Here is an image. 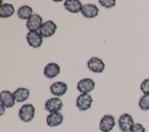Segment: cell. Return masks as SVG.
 <instances>
[{
  "instance_id": "6da1fadb",
  "label": "cell",
  "mask_w": 149,
  "mask_h": 132,
  "mask_svg": "<svg viewBox=\"0 0 149 132\" xmlns=\"http://www.w3.org/2000/svg\"><path fill=\"white\" fill-rule=\"evenodd\" d=\"M35 115V108L30 104L23 105L19 110V116L24 122L27 123L32 120Z\"/></svg>"
},
{
  "instance_id": "7a4b0ae2",
  "label": "cell",
  "mask_w": 149,
  "mask_h": 132,
  "mask_svg": "<svg viewBox=\"0 0 149 132\" xmlns=\"http://www.w3.org/2000/svg\"><path fill=\"white\" fill-rule=\"evenodd\" d=\"M118 122L119 129L123 132L130 131L134 124L133 117L127 113L122 114L119 117Z\"/></svg>"
},
{
  "instance_id": "3957f363",
  "label": "cell",
  "mask_w": 149,
  "mask_h": 132,
  "mask_svg": "<svg viewBox=\"0 0 149 132\" xmlns=\"http://www.w3.org/2000/svg\"><path fill=\"white\" fill-rule=\"evenodd\" d=\"M93 101V98L90 94H81L77 98L76 105L80 111H84L91 108Z\"/></svg>"
},
{
  "instance_id": "277c9868",
  "label": "cell",
  "mask_w": 149,
  "mask_h": 132,
  "mask_svg": "<svg viewBox=\"0 0 149 132\" xmlns=\"http://www.w3.org/2000/svg\"><path fill=\"white\" fill-rule=\"evenodd\" d=\"M56 29V24L52 20H48L42 24L39 29V33L42 37L48 38L52 36Z\"/></svg>"
},
{
  "instance_id": "5b68a950",
  "label": "cell",
  "mask_w": 149,
  "mask_h": 132,
  "mask_svg": "<svg viewBox=\"0 0 149 132\" xmlns=\"http://www.w3.org/2000/svg\"><path fill=\"white\" fill-rule=\"evenodd\" d=\"M115 126V120L111 115H105L100 120L99 128L102 132H110Z\"/></svg>"
},
{
  "instance_id": "8992f818",
  "label": "cell",
  "mask_w": 149,
  "mask_h": 132,
  "mask_svg": "<svg viewBox=\"0 0 149 132\" xmlns=\"http://www.w3.org/2000/svg\"><path fill=\"white\" fill-rule=\"evenodd\" d=\"M95 88V82L90 78H85L80 80L77 85V90L81 94H88Z\"/></svg>"
},
{
  "instance_id": "52a82bcc",
  "label": "cell",
  "mask_w": 149,
  "mask_h": 132,
  "mask_svg": "<svg viewBox=\"0 0 149 132\" xmlns=\"http://www.w3.org/2000/svg\"><path fill=\"white\" fill-rule=\"evenodd\" d=\"M44 106L45 109L51 113L61 110L63 107V103L61 99L55 97L47 100Z\"/></svg>"
},
{
  "instance_id": "ba28073f",
  "label": "cell",
  "mask_w": 149,
  "mask_h": 132,
  "mask_svg": "<svg viewBox=\"0 0 149 132\" xmlns=\"http://www.w3.org/2000/svg\"><path fill=\"white\" fill-rule=\"evenodd\" d=\"M26 39L29 45L34 48L40 47L43 42L42 37L36 31H29L26 35Z\"/></svg>"
},
{
  "instance_id": "9c48e42d",
  "label": "cell",
  "mask_w": 149,
  "mask_h": 132,
  "mask_svg": "<svg viewBox=\"0 0 149 132\" xmlns=\"http://www.w3.org/2000/svg\"><path fill=\"white\" fill-rule=\"evenodd\" d=\"M87 66L90 71L93 73H102L105 69L104 62L97 57H93L87 62Z\"/></svg>"
},
{
  "instance_id": "30bf717a",
  "label": "cell",
  "mask_w": 149,
  "mask_h": 132,
  "mask_svg": "<svg viewBox=\"0 0 149 132\" xmlns=\"http://www.w3.org/2000/svg\"><path fill=\"white\" fill-rule=\"evenodd\" d=\"M42 24V18L39 15L35 13L27 20L26 26L30 31H37L40 28Z\"/></svg>"
},
{
  "instance_id": "8fae6325",
  "label": "cell",
  "mask_w": 149,
  "mask_h": 132,
  "mask_svg": "<svg viewBox=\"0 0 149 132\" xmlns=\"http://www.w3.org/2000/svg\"><path fill=\"white\" fill-rule=\"evenodd\" d=\"M0 101L1 104L5 107L10 108L15 105L16 100L13 93L9 91L5 90L0 94Z\"/></svg>"
},
{
  "instance_id": "7c38bea8",
  "label": "cell",
  "mask_w": 149,
  "mask_h": 132,
  "mask_svg": "<svg viewBox=\"0 0 149 132\" xmlns=\"http://www.w3.org/2000/svg\"><path fill=\"white\" fill-rule=\"evenodd\" d=\"M81 12L83 16L86 18H94L98 16L99 9L95 5L88 3L83 5Z\"/></svg>"
},
{
  "instance_id": "4fadbf2b",
  "label": "cell",
  "mask_w": 149,
  "mask_h": 132,
  "mask_svg": "<svg viewBox=\"0 0 149 132\" xmlns=\"http://www.w3.org/2000/svg\"><path fill=\"white\" fill-rule=\"evenodd\" d=\"M49 89L52 94L55 96L61 97L66 92L68 85L64 82L57 81L52 84Z\"/></svg>"
},
{
  "instance_id": "5bb4252c",
  "label": "cell",
  "mask_w": 149,
  "mask_h": 132,
  "mask_svg": "<svg viewBox=\"0 0 149 132\" xmlns=\"http://www.w3.org/2000/svg\"><path fill=\"white\" fill-rule=\"evenodd\" d=\"M63 120V116L59 112H53L48 115L47 117L46 122L48 126L54 127L60 125Z\"/></svg>"
},
{
  "instance_id": "9a60e30c",
  "label": "cell",
  "mask_w": 149,
  "mask_h": 132,
  "mask_svg": "<svg viewBox=\"0 0 149 132\" xmlns=\"http://www.w3.org/2000/svg\"><path fill=\"white\" fill-rule=\"evenodd\" d=\"M61 71L59 66L55 63H49L44 67V74L48 79H52L57 76Z\"/></svg>"
},
{
  "instance_id": "2e32d148",
  "label": "cell",
  "mask_w": 149,
  "mask_h": 132,
  "mask_svg": "<svg viewBox=\"0 0 149 132\" xmlns=\"http://www.w3.org/2000/svg\"><path fill=\"white\" fill-rule=\"evenodd\" d=\"M65 9L69 12L73 13L79 12L82 8V4L78 0H66L64 2Z\"/></svg>"
},
{
  "instance_id": "e0dca14e",
  "label": "cell",
  "mask_w": 149,
  "mask_h": 132,
  "mask_svg": "<svg viewBox=\"0 0 149 132\" xmlns=\"http://www.w3.org/2000/svg\"><path fill=\"white\" fill-rule=\"evenodd\" d=\"M15 100L17 102H22L26 101L30 95V91L26 88H18L13 92Z\"/></svg>"
},
{
  "instance_id": "ac0fdd59",
  "label": "cell",
  "mask_w": 149,
  "mask_h": 132,
  "mask_svg": "<svg viewBox=\"0 0 149 132\" xmlns=\"http://www.w3.org/2000/svg\"><path fill=\"white\" fill-rule=\"evenodd\" d=\"M15 13V8L13 5L3 3L0 5V17L1 18H8Z\"/></svg>"
},
{
  "instance_id": "d6986e66",
  "label": "cell",
  "mask_w": 149,
  "mask_h": 132,
  "mask_svg": "<svg viewBox=\"0 0 149 132\" xmlns=\"http://www.w3.org/2000/svg\"><path fill=\"white\" fill-rule=\"evenodd\" d=\"M33 9L27 5H24L19 8L17 16L21 19L28 20L33 15Z\"/></svg>"
},
{
  "instance_id": "ffe728a7",
  "label": "cell",
  "mask_w": 149,
  "mask_h": 132,
  "mask_svg": "<svg viewBox=\"0 0 149 132\" xmlns=\"http://www.w3.org/2000/svg\"><path fill=\"white\" fill-rule=\"evenodd\" d=\"M139 106L142 110H149V94H144L140 98Z\"/></svg>"
},
{
  "instance_id": "44dd1931",
  "label": "cell",
  "mask_w": 149,
  "mask_h": 132,
  "mask_svg": "<svg viewBox=\"0 0 149 132\" xmlns=\"http://www.w3.org/2000/svg\"><path fill=\"white\" fill-rule=\"evenodd\" d=\"M140 90L144 94H149V79L143 81L140 85Z\"/></svg>"
},
{
  "instance_id": "7402d4cb",
  "label": "cell",
  "mask_w": 149,
  "mask_h": 132,
  "mask_svg": "<svg viewBox=\"0 0 149 132\" xmlns=\"http://www.w3.org/2000/svg\"><path fill=\"white\" fill-rule=\"evenodd\" d=\"M100 4L106 8H111L115 6L116 1L115 0H100L98 1Z\"/></svg>"
},
{
  "instance_id": "603a6c76",
  "label": "cell",
  "mask_w": 149,
  "mask_h": 132,
  "mask_svg": "<svg viewBox=\"0 0 149 132\" xmlns=\"http://www.w3.org/2000/svg\"><path fill=\"white\" fill-rule=\"evenodd\" d=\"M130 132H146V129L141 124L136 123H134Z\"/></svg>"
},
{
  "instance_id": "cb8c5ba5",
  "label": "cell",
  "mask_w": 149,
  "mask_h": 132,
  "mask_svg": "<svg viewBox=\"0 0 149 132\" xmlns=\"http://www.w3.org/2000/svg\"><path fill=\"white\" fill-rule=\"evenodd\" d=\"M1 115H2L5 112V106L2 104H1Z\"/></svg>"
}]
</instances>
